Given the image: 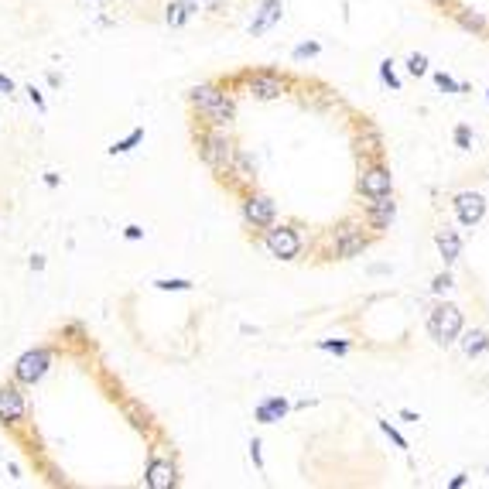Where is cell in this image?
<instances>
[{
  "label": "cell",
  "mask_w": 489,
  "mask_h": 489,
  "mask_svg": "<svg viewBox=\"0 0 489 489\" xmlns=\"http://www.w3.org/2000/svg\"><path fill=\"white\" fill-rule=\"evenodd\" d=\"M188 103L195 106V110L206 117V124H212V127H230L233 117H236L233 100L226 96V93H219L212 82L192 86V89H188Z\"/></svg>",
  "instance_id": "cell-1"
},
{
  "label": "cell",
  "mask_w": 489,
  "mask_h": 489,
  "mask_svg": "<svg viewBox=\"0 0 489 489\" xmlns=\"http://www.w3.org/2000/svg\"><path fill=\"white\" fill-rule=\"evenodd\" d=\"M199 155H202V161H206L212 171L230 175V164H233V157H236V141L226 133V127H212L199 141Z\"/></svg>",
  "instance_id": "cell-2"
},
{
  "label": "cell",
  "mask_w": 489,
  "mask_h": 489,
  "mask_svg": "<svg viewBox=\"0 0 489 489\" xmlns=\"http://www.w3.org/2000/svg\"><path fill=\"white\" fill-rule=\"evenodd\" d=\"M428 335L441 342V346H448V342H455L459 335H462V311L455 308V305H438L431 315H428Z\"/></svg>",
  "instance_id": "cell-3"
},
{
  "label": "cell",
  "mask_w": 489,
  "mask_h": 489,
  "mask_svg": "<svg viewBox=\"0 0 489 489\" xmlns=\"http://www.w3.org/2000/svg\"><path fill=\"white\" fill-rule=\"evenodd\" d=\"M263 247H267V254L278 260H294L301 254V236L294 226H267L263 233Z\"/></svg>",
  "instance_id": "cell-4"
},
{
  "label": "cell",
  "mask_w": 489,
  "mask_h": 489,
  "mask_svg": "<svg viewBox=\"0 0 489 489\" xmlns=\"http://www.w3.org/2000/svg\"><path fill=\"white\" fill-rule=\"evenodd\" d=\"M48 366H52V349H27L25 356L14 363V380L34 386L48 373Z\"/></svg>",
  "instance_id": "cell-5"
},
{
  "label": "cell",
  "mask_w": 489,
  "mask_h": 489,
  "mask_svg": "<svg viewBox=\"0 0 489 489\" xmlns=\"http://www.w3.org/2000/svg\"><path fill=\"white\" fill-rule=\"evenodd\" d=\"M243 219H247L250 226H257V230L274 226V219H278L274 199H267V195H250V199L243 202Z\"/></svg>",
  "instance_id": "cell-6"
},
{
  "label": "cell",
  "mask_w": 489,
  "mask_h": 489,
  "mask_svg": "<svg viewBox=\"0 0 489 489\" xmlns=\"http://www.w3.org/2000/svg\"><path fill=\"white\" fill-rule=\"evenodd\" d=\"M247 89L257 100H278V96L287 93V82L281 76H274V72H250L247 76Z\"/></svg>",
  "instance_id": "cell-7"
},
{
  "label": "cell",
  "mask_w": 489,
  "mask_h": 489,
  "mask_svg": "<svg viewBox=\"0 0 489 489\" xmlns=\"http://www.w3.org/2000/svg\"><path fill=\"white\" fill-rule=\"evenodd\" d=\"M27 414V400L25 393L18 390V386H0V421L4 424H18V421H25Z\"/></svg>",
  "instance_id": "cell-8"
},
{
  "label": "cell",
  "mask_w": 489,
  "mask_h": 489,
  "mask_svg": "<svg viewBox=\"0 0 489 489\" xmlns=\"http://www.w3.org/2000/svg\"><path fill=\"white\" fill-rule=\"evenodd\" d=\"M455 216L462 226H476L486 216V199L479 192H459L455 195Z\"/></svg>",
  "instance_id": "cell-9"
},
{
  "label": "cell",
  "mask_w": 489,
  "mask_h": 489,
  "mask_svg": "<svg viewBox=\"0 0 489 489\" xmlns=\"http://www.w3.org/2000/svg\"><path fill=\"white\" fill-rule=\"evenodd\" d=\"M360 192L366 199H377V195H386V192H393V175L380 168V164H373V168H366L360 175Z\"/></svg>",
  "instance_id": "cell-10"
},
{
  "label": "cell",
  "mask_w": 489,
  "mask_h": 489,
  "mask_svg": "<svg viewBox=\"0 0 489 489\" xmlns=\"http://www.w3.org/2000/svg\"><path fill=\"white\" fill-rule=\"evenodd\" d=\"M281 14H284V4H281V0H263V4L257 7V14H254V21H250V34H254V38L267 34L270 27L281 21Z\"/></svg>",
  "instance_id": "cell-11"
},
{
  "label": "cell",
  "mask_w": 489,
  "mask_h": 489,
  "mask_svg": "<svg viewBox=\"0 0 489 489\" xmlns=\"http://www.w3.org/2000/svg\"><path fill=\"white\" fill-rule=\"evenodd\" d=\"M366 250V236L356 226H339L335 230V257H356Z\"/></svg>",
  "instance_id": "cell-12"
},
{
  "label": "cell",
  "mask_w": 489,
  "mask_h": 489,
  "mask_svg": "<svg viewBox=\"0 0 489 489\" xmlns=\"http://www.w3.org/2000/svg\"><path fill=\"white\" fill-rule=\"evenodd\" d=\"M178 483L175 476V465L164 462V459H151L148 462V472H144V486L148 489H171Z\"/></svg>",
  "instance_id": "cell-13"
},
{
  "label": "cell",
  "mask_w": 489,
  "mask_h": 489,
  "mask_svg": "<svg viewBox=\"0 0 489 489\" xmlns=\"http://www.w3.org/2000/svg\"><path fill=\"white\" fill-rule=\"evenodd\" d=\"M366 216H370V223L377 226V230H384L393 223V216H397V202H393V195L386 192V195H377V199H370V206H366Z\"/></svg>",
  "instance_id": "cell-14"
},
{
  "label": "cell",
  "mask_w": 489,
  "mask_h": 489,
  "mask_svg": "<svg viewBox=\"0 0 489 489\" xmlns=\"http://www.w3.org/2000/svg\"><path fill=\"white\" fill-rule=\"evenodd\" d=\"M287 411H291V404H287L284 397H267L263 404H257L254 417H257L260 424H278V421H281Z\"/></svg>",
  "instance_id": "cell-15"
},
{
  "label": "cell",
  "mask_w": 489,
  "mask_h": 489,
  "mask_svg": "<svg viewBox=\"0 0 489 489\" xmlns=\"http://www.w3.org/2000/svg\"><path fill=\"white\" fill-rule=\"evenodd\" d=\"M438 250H441V260H445V263H455L459 254H462V240H459V233H452V230L438 233Z\"/></svg>",
  "instance_id": "cell-16"
},
{
  "label": "cell",
  "mask_w": 489,
  "mask_h": 489,
  "mask_svg": "<svg viewBox=\"0 0 489 489\" xmlns=\"http://www.w3.org/2000/svg\"><path fill=\"white\" fill-rule=\"evenodd\" d=\"M192 14H195V4H192V0H175V4L168 7L164 21H168L171 27H181L185 21H188V18H192Z\"/></svg>",
  "instance_id": "cell-17"
},
{
  "label": "cell",
  "mask_w": 489,
  "mask_h": 489,
  "mask_svg": "<svg viewBox=\"0 0 489 489\" xmlns=\"http://www.w3.org/2000/svg\"><path fill=\"white\" fill-rule=\"evenodd\" d=\"M462 349H465V356H479V353H486V349H489V332H483V329L465 332Z\"/></svg>",
  "instance_id": "cell-18"
},
{
  "label": "cell",
  "mask_w": 489,
  "mask_h": 489,
  "mask_svg": "<svg viewBox=\"0 0 489 489\" xmlns=\"http://www.w3.org/2000/svg\"><path fill=\"white\" fill-rule=\"evenodd\" d=\"M141 141H144V127H133L127 137H124V141H113L106 151H110V155H130V151H133Z\"/></svg>",
  "instance_id": "cell-19"
},
{
  "label": "cell",
  "mask_w": 489,
  "mask_h": 489,
  "mask_svg": "<svg viewBox=\"0 0 489 489\" xmlns=\"http://www.w3.org/2000/svg\"><path fill=\"white\" fill-rule=\"evenodd\" d=\"M459 25H462L465 31H479V34H483V31H486V18L476 14V11H462V14H459Z\"/></svg>",
  "instance_id": "cell-20"
},
{
  "label": "cell",
  "mask_w": 489,
  "mask_h": 489,
  "mask_svg": "<svg viewBox=\"0 0 489 489\" xmlns=\"http://www.w3.org/2000/svg\"><path fill=\"white\" fill-rule=\"evenodd\" d=\"M157 291H192V281H185V278H161L155 281Z\"/></svg>",
  "instance_id": "cell-21"
},
{
  "label": "cell",
  "mask_w": 489,
  "mask_h": 489,
  "mask_svg": "<svg viewBox=\"0 0 489 489\" xmlns=\"http://www.w3.org/2000/svg\"><path fill=\"white\" fill-rule=\"evenodd\" d=\"M380 76H384V82L393 89V93H400V79H397V72H393V62H390V58L380 65Z\"/></svg>",
  "instance_id": "cell-22"
},
{
  "label": "cell",
  "mask_w": 489,
  "mask_h": 489,
  "mask_svg": "<svg viewBox=\"0 0 489 489\" xmlns=\"http://www.w3.org/2000/svg\"><path fill=\"white\" fill-rule=\"evenodd\" d=\"M408 72H411V76H424V72H428V58L421 52L411 55V58H408Z\"/></svg>",
  "instance_id": "cell-23"
},
{
  "label": "cell",
  "mask_w": 489,
  "mask_h": 489,
  "mask_svg": "<svg viewBox=\"0 0 489 489\" xmlns=\"http://www.w3.org/2000/svg\"><path fill=\"white\" fill-rule=\"evenodd\" d=\"M435 82H438V89H445V93H462V86H459L455 79L448 76V72H438Z\"/></svg>",
  "instance_id": "cell-24"
},
{
  "label": "cell",
  "mask_w": 489,
  "mask_h": 489,
  "mask_svg": "<svg viewBox=\"0 0 489 489\" xmlns=\"http://www.w3.org/2000/svg\"><path fill=\"white\" fill-rule=\"evenodd\" d=\"M380 428H384V435L390 438V441H393V445H397V448H408V438L400 435V431H397V428H390V421H380Z\"/></svg>",
  "instance_id": "cell-25"
},
{
  "label": "cell",
  "mask_w": 489,
  "mask_h": 489,
  "mask_svg": "<svg viewBox=\"0 0 489 489\" xmlns=\"http://www.w3.org/2000/svg\"><path fill=\"white\" fill-rule=\"evenodd\" d=\"M318 349H325V353H339V356H342V353H349V342H342V339H339V342H332V339H322V342H318Z\"/></svg>",
  "instance_id": "cell-26"
},
{
  "label": "cell",
  "mask_w": 489,
  "mask_h": 489,
  "mask_svg": "<svg viewBox=\"0 0 489 489\" xmlns=\"http://www.w3.org/2000/svg\"><path fill=\"white\" fill-rule=\"evenodd\" d=\"M318 52H322V48H318V41H305V45H298V48H294V58L301 62V58H311V55H318Z\"/></svg>",
  "instance_id": "cell-27"
},
{
  "label": "cell",
  "mask_w": 489,
  "mask_h": 489,
  "mask_svg": "<svg viewBox=\"0 0 489 489\" xmlns=\"http://www.w3.org/2000/svg\"><path fill=\"white\" fill-rule=\"evenodd\" d=\"M27 100H31V103L38 106V110H41V113H45V110H48V103H45V96H41V93H38V89H34V86H27Z\"/></svg>",
  "instance_id": "cell-28"
},
{
  "label": "cell",
  "mask_w": 489,
  "mask_h": 489,
  "mask_svg": "<svg viewBox=\"0 0 489 489\" xmlns=\"http://www.w3.org/2000/svg\"><path fill=\"white\" fill-rule=\"evenodd\" d=\"M127 414H130V417H133V428H144V424H148V421H144V417H148V414H144V417H141V408H137V404H133V400H130V404H127Z\"/></svg>",
  "instance_id": "cell-29"
},
{
  "label": "cell",
  "mask_w": 489,
  "mask_h": 489,
  "mask_svg": "<svg viewBox=\"0 0 489 489\" xmlns=\"http://www.w3.org/2000/svg\"><path fill=\"white\" fill-rule=\"evenodd\" d=\"M455 144H459V148H472V137H469V127H455Z\"/></svg>",
  "instance_id": "cell-30"
},
{
  "label": "cell",
  "mask_w": 489,
  "mask_h": 489,
  "mask_svg": "<svg viewBox=\"0 0 489 489\" xmlns=\"http://www.w3.org/2000/svg\"><path fill=\"white\" fill-rule=\"evenodd\" d=\"M448 287H452V278H448V274H438V278H435V284H431V291H435V294H441V291H448Z\"/></svg>",
  "instance_id": "cell-31"
},
{
  "label": "cell",
  "mask_w": 489,
  "mask_h": 489,
  "mask_svg": "<svg viewBox=\"0 0 489 489\" xmlns=\"http://www.w3.org/2000/svg\"><path fill=\"white\" fill-rule=\"evenodd\" d=\"M250 459H254V465H257L260 472H263V455H260V441H257V438L250 441Z\"/></svg>",
  "instance_id": "cell-32"
},
{
  "label": "cell",
  "mask_w": 489,
  "mask_h": 489,
  "mask_svg": "<svg viewBox=\"0 0 489 489\" xmlns=\"http://www.w3.org/2000/svg\"><path fill=\"white\" fill-rule=\"evenodd\" d=\"M0 96H14V79L0 72Z\"/></svg>",
  "instance_id": "cell-33"
},
{
  "label": "cell",
  "mask_w": 489,
  "mask_h": 489,
  "mask_svg": "<svg viewBox=\"0 0 489 489\" xmlns=\"http://www.w3.org/2000/svg\"><path fill=\"white\" fill-rule=\"evenodd\" d=\"M124 236L137 243V240H144V230H141V226H127V230H124Z\"/></svg>",
  "instance_id": "cell-34"
},
{
  "label": "cell",
  "mask_w": 489,
  "mask_h": 489,
  "mask_svg": "<svg viewBox=\"0 0 489 489\" xmlns=\"http://www.w3.org/2000/svg\"><path fill=\"white\" fill-rule=\"evenodd\" d=\"M27 267H31V270H45V257H41V254H34V257L27 260Z\"/></svg>",
  "instance_id": "cell-35"
},
{
  "label": "cell",
  "mask_w": 489,
  "mask_h": 489,
  "mask_svg": "<svg viewBox=\"0 0 489 489\" xmlns=\"http://www.w3.org/2000/svg\"><path fill=\"white\" fill-rule=\"evenodd\" d=\"M465 483H469V476H455V479H452V489H462Z\"/></svg>",
  "instance_id": "cell-36"
},
{
  "label": "cell",
  "mask_w": 489,
  "mask_h": 489,
  "mask_svg": "<svg viewBox=\"0 0 489 489\" xmlns=\"http://www.w3.org/2000/svg\"><path fill=\"white\" fill-rule=\"evenodd\" d=\"M45 185H48V188H55V185H58V175H55V171H48V175H45Z\"/></svg>",
  "instance_id": "cell-37"
},
{
  "label": "cell",
  "mask_w": 489,
  "mask_h": 489,
  "mask_svg": "<svg viewBox=\"0 0 489 489\" xmlns=\"http://www.w3.org/2000/svg\"><path fill=\"white\" fill-rule=\"evenodd\" d=\"M400 417H404V421H414V424L421 421V417H417V414H414V411H400Z\"/></svg>",
  "instance_id": "cell-38"
},
{
  "label": "cell",
  "mask_w": 489,
  "mask_h": 489,
  "mask_svg": "<svg viewBox=\"0 0 489 489\" xmlns=\"http://www.w3.org/2000/svg\"><path fill=\"white\" fill-rule=\"evenodd\" d=\"M199 4H219V0H199Z\"/></svg>",
  "instance_id": "cell-39"
},
{
  "label": "cell",
  "mask_w": 489,
  "mask_h": 489,
  "mask_svg": "<svg viewBox=\"0 0 489 489\" xmlns=\"http://www.w3.org/2000/svg\"><path fill=\"white\" fill-rule=\"evenodd\" d=\"M486 96H489V89H486Z\"/></svg>",
  "instance_id": "cell-40"
}]
</instances>
